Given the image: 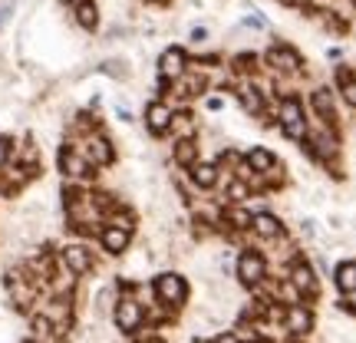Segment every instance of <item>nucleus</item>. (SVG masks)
I'll use <instances>...</instances> for the list:
<instances>
[{"mask_svg": "<svg viewBox=\"0 0 356 343\" xmlns=\"http://www.w3.org/2000/svg\"><path fill=\"white\" fill-rule=\"evenodd\" d=\"M56 172L63 175V182H83V185H92L99 178V172L86 162V155L79 152V145L70 139H63L60 149H56Z\"/></svg>", "mask_w": 356, "mask_h": 343, "instance_id": "nucleus-1", "label": "nucleus"}, {"mask_svg": "<svg viewBox=\"0 0 356 343\" xmlns=\"http://www.w3.org/2000/svg\"><path fill=\"white\" fill-rule=\"evenodd\" d=\"M79 152L86 155V162L96 172H106V168H113L119 162V149H115V139L106 132V129H96V132H89L83 139L76 142Z\"/></svg>", "mask_w": 356, "mask_h": 343, "instance_id": "nucleus-2", "label": "nucleus"}, {"mask_svg": "<svg viewBox=\"0 0 356 343\" xmlns=\"http://www.w3.org/2000/svg\"><path fill=\"white\" fill-rule=\"evenodd\" d=\"M56 257H60V264L76 280L89 278V274L96 271V251L89 248V241H79V238H70L66 244H60V248H56Z\"/></svg>", "mask_w": 356, "mask_h": 343, "instance_id": "nucleus-3", "label": "nucleus"}, {"mask_svg": "<svg viewBox=\"0 0 356 343\" xmlns=\"http://www.w3.org/2000/svg\"><path fill=\"white\" fill-rule=\"evenodd\" d=\"M152 294L155 301L162 307H168V310H178V307L188 304V280L181 278L178 271H162L159 278L152 280Z\"/></svg>", "mask_w": 356, "mask_h": 343, "instance_id": "nucleus-4", "label": "nucleus"}, {"mask_svg": "<svg viewBox=\"0 0 356 343\" xmlns=\"http://www.w3.org/2000/svg\"><path fill=\"white\" fill-rule=\"evenodd\" d=\"M277 126L280 132L287 136L291 142H304L307 139V113H304V102L300 96L287 93L277 106Z\"/></svg>", "mask_w": 356, "mask_h": 343, "instance_id": "nucleus-5", "label": "nucleus"}, {"mask_svg": "<svg viewBox=\"0 0 356 343\" xmlns=\"http://www.w3.org/2000/svg\"><path fill=\"white\" fill-rule=\"evenodd\" d=\"M113 324L122 337H136L145 324V307L132 294H119V301L113 304Z\"/></svg>", "mask_w": 356, "mask_h": 343, "instance_id": "nucleus-6", "label": "nucleus"}, {"mask_svg": "<svg viewBox=\"0 0 356 343\" xmlns=\"http://www.w3.org/2000/svg\"><path fill=\"white\" fill-rule=\"evenodd\" d=\"M172 115H175L172 102L168 99H152V102H145L142 126H145V132H149L152 139H165L168 129H172Z\"/></svg>", "mask_w": 356, "mask_h": 343, "instance_id": "nucleus-7", "label": "nucleus"}, {"mask_svg": "<svg viewBox=\"0 0 356 343\" xmlns=\"http://www.w3.org/2000/svg\"><path fill=\"white\" fill-rule=\"evenodd\" d=\"M238 280H241L244 287H257V284H264L267 280V257L254 248H241V255H238Z\"/></svg>", "mask_w": 356, "mask_h": 343, "instance_id": "nucleus-8", "label": "nucleus"}, {"mask_svg": "<svg viewBox=\"0 0 356 343\" xmlns=\"http://www.w3.org/2000/svg\"><path fill=\"white\" fill-rule=\"evenodd\" d=\"M132 238H136V231L115 228V225H106V221H102L99 234H96V241H99V251H102L106 257H126L129 248H132Z\"/></svg>", "mask_w": 356, "mask_h": 343, "instance_id": "nucleus-9", "label": "nucleus"}, {"mask_svg": "<svg viewBox=\"0 0 356 343\" xmlns=\"http://www.w3.org/2000/svg\"><path fill=\"white\" fill-rule=\"evenodd\" d=\"M264 60L270 70H277V73H287V77H297L300 70H304V60H300V53L287 47V43H274L270 50L264 53Z\"/></svg>", "mask_w": 356, "mask_h": 343, "instance_id": "nucleus-10", "label": "nucleus"}, {"mask_svg": "<svg viewBox=\"0 0 356 343\" xmlns=\"http://www.w3.org/2000/svg\"><path fill=\"white\" fill-rule=\"evenodd\" d=\"M287 280L297 287L300 297H317L320 294V280H317V274H314V267L307 264L304 257H297V261H293V267L287 271Z\"/></svg>", "mask_w": 356, "mask_h": 343, "instance_id": "nucleus-11", "label": "nucleus"}, {"mask_svg": "<svg viewBox=\"0 0 356 343\" xmlns=\"http://www.w3.org/2000/svg\"><path fill=\"white\" fill-rule=\"evenodd\" d=\"M172 162H175L181 172H188L195 162H202V142L195 136H185V139L172 142Z\"/></svg>", "mask_w": 356, "mask_h": 343, "instance_id": "nucleus-12", "label": "nucleus"}, {"mask_svg": "<svg viewBox=\"0 0 356 343\" xmlns=\"http://www.w3.org/2000/svg\"><path fill=\"white\" fill-rule=\"evenodd\" d=\"M185 70H188V53L181 50V47H168V50H162V56H159V77L172 83V79H178Z\"/></svg>", "mask_w": 356, "mask_h": 343, "instance_id": "nucleus-13", "label": "nucleus"}, {"mask_svg": "<svg viewBox=\"0 0 356 343\" xmlns=\"http://www.w3.org/2000/svg\"><path fill=\"white\" fill-rule=\"evenodd\" d=\"M172 93H175V99H181V102H188V99H195V96H202L204 89H208V79L202 77V73H191V70H185L178 79H172Z\"/></svg>", "mask_w": 356, "mask_h": 343, "instance_id": "nucleus-14", "label": "nucleus"}, {"mask_svg": "<svg viewBox=\"0 0 356 343\" xmlns=\"http://www.w3.org/2000/svg\"><path fill=\"white\" fill-rule=\"evenodd\" d=\"M310 109L317 113L320 122L337 126V96H333V89H327V86L314 89V93H310Z\"/></svg>", "mask_w": 356, "mask_h": 343, "instance_id": "nucleus-15", "label": "nucleus"}, {"mask_svg": "<svg viewBox=\"0 0 356 343\" xmlns=\"http://www.w3.org/2000/svg\"><path fill=\"white\" fill-rule=\"evenodd\" d=\"M284 324H287V330H291L293 337H307V333L314 330V314H310L304 304H291L284 310Z\"/></svg>", "mask_w": 356, "mask_h": 343, "instance_id": "nucleus-16", "label": "nucleus"}, {"mask_svg": "<svg viewBox=\"0 0 356 343\" xmlns=\"http://www.w3.org/2000/svg\"><path fill=\"white\" fill-rule=\"evenodd\" d=\"M251 231L264 241H277V238H284V221L274 212H257L254 221H251Z\"/></svg>", "mask_w": 356, "mask_h": 343, "instance_id": "nucleus-17", "label": "nucleus"}, {"mask_svg": "<svg viewBox=\"0 0 356 343\" xmlns=\"http://www.w3.org/2000/svg\"><path fill=\"white\" fill-rule=\"evenodd\" d=\"M218 175H221V168H218L215 162H195V166L188 168V182L198 191L215 189V185H218Z\"/></svg>", "mask_w": 356, "mask_h": 343, "instance_id": "nucleus-18", "label": "nucleus"}, {"mask_svg": "<svg viewBox=\"0 0 356 343\" xmlns=\"http://www.w3.org/2000/svg\"><path fill=\"white\" fill-rule=\"evenodd\" d=\"M238 102H241L244 115H251V119L264 115V93H261L257 86H241L238 89Z\"/></svg>", "mask_w": 356, "mask_h": 343, "instance_id": "nucleus-19", "label": "nucleus"}, {"mask_svg": "<svg viewBox=\"0 0 356 343\" xmlns=\"http://www.w3.org/2000/svg\"><path fill=\"white\" fill-rule=\"evenodd\" d=\"M244 162L254 168L257 175H267L270 168L277 166V155L270 152V149H264V145H254V149H248V155H244Z\"/></svg>", "mask_w": 356, "mask_h": 343, "instance_id": "nucleus-20", "label": "nucleus"}, {"mask_svg": "<svg viewBox=\"0 0 356 343\" xmlns=\"http://www.w3.org/2000/svg\"><path fill=\"white\" fill-rule=\"evenodd\" d=\"M73 13H76V24L86 33H92L99 26V7H96V0H79L76 7H73Z\"/></svg>", "mask_w": 356, "mask_h": 343, "instance_id": "nucleus-21", "label": "nucleus"}, {"mask_svg": "<svg viewBox=\"0 0 356 343\" xmlns=\"http://www.w3.org/2000/svg\"><path fill=\"white\" fill-rule=\"evenodd\" d=\"M333 280H337V291L343 294H353L356 291V261H343V264H337L333 271Z\"/></svg>", "mask_w": 356, "mask_h": 343, "instance_id": "nucleus-22", "label": "nucleus"}, {"mask_svg": "<svg viewBox=\"0 0 356 343\" xmlns=\"http://www.w3.org/2000/svg\"><path fill=\"white\" fill-rule=\"evenodd\" d=\"M225 205H244L248 198H251V185L244 182V178H231L228 185H225Z\"/></svg>", "mask_w": 356, "mask_h": 343, "instance_id": "nucleus-23", "label": "nucleus"}, {"mask_svg": "<svg viewBox=\"0 0 356 343\" xmlns=\"http://www.w3.org/2000/svg\"><path fill=\"white\" fill-rule=\"evenodd\" d=\"M195 129H198L195 115H191L188 109H178V113L172 115V129H168V132H175V139H185V136H195Z\"/></svg>", "mask_w": 356, "mask_h": 343, "instance_id": "nucleus-24", "label": "nucleus"}, {"mask_svg": "<svg viewBox=\"0 0 356 343\" xmlns=\"http://www.w3.org/2000/svg\"><path fill=\"white\" fill-rule=\"evenodd\" d=\"M13 149H17V136L13 132H0V168L13 162Z\"/></svg>", "mask_w": 356, "mask_h": 343, "instance_id": "nucleus-25", "label": "nucleus"}, {"mask_svg": "<svg viewBox=\"0 0 356 343\" xmlns=\"http://www.w3.org/2000/svg\"><path fill=\"white\" fill-rule=\"evenodd\" d=\"M99 70L106 73V77H113V79H129L132 77V70H129L122 60H109V63H102Z\"/></svg>", "mask_w": 356, "mask_h": 343, "instance_id": "nucleus-26", "label": "nucleus"}, {"mask_svg": "<svg viewBox=\"0 0 356 343\" xmlns=\"http://www.w3.org/2000/svg\"><path fill=\"white\" fill-rule=\"evenodd\" d=\"M234 70L244 73V77H254L257 73V56L254 53H241V56H234Z\"/></svg>", "mask_w": 356, "mask_h": 343, "instance_id": "nucleus-27", "label": "nucleus"}, {"mask_svg": "<svg viewBox=\"0 0 356 343\" xmlns=\"http://www.w3.org/2000/svg\"><path fill=\"white\" fill-rule=\"evenodd\" d=\"M340 96H343L346 106H353V109H356V77H353V79H346L343 86H340Z\"/></svg>", "mask_w": 356, "mask_h": 343, "instance_id": "nucleus-28", "label": "nucleus"}, {"mask_svg": "<svg viewBox=\"0 0 356 343\" xmlns=\"http://www.w3.org/2000/svg\"><path fill=\"white\" fill-rule=\"evenodd\" d=\"M300 234H304V238H317V221H314V218H304V221H300Z\"/></svg>", "mask_w": 356, "mask_h": 343, "instance_id": "nucleus-29", "label": "nucleus"}, {"mask_svg": "<svg viewBox=\"0 0 356 343\" xmlns=\"http://www.w3.org/2000/svg\"><path fill=\"white\" fill-rule=\"evenodd\" d=\"M115 119H119V122H122V126H132V122H136V115L129 113L126 106H115Z\"/></svg>", "mask_w": 356, "mask_h": 343, "instance_id": "nucleus-30", "label": "nucleus"}, {"mask_svg": "<svg viewBox=\"0 0 356 343\" xmlns=\"http://www.w3.org/2000/svg\"><path fill=\"white\" fill-rule=\"evenodd\" d=\"M340 310H346V314H353L356 317V291L346 294V301H340Z\"/></svg>", "mask_w": 356, "mask_h": 343, "instance_id": "nucleus-31", "label": "nucleus"}, {"mask_svg": "<svg viewBox=\"0 0 356 343\" xmlns=\"http://www.w3.org/2000/svg\"><path fill=\"white\" fill-rule=\"evenodd\" d=\"M211 343H244V340L238 337V333H218V337H215Z\"/></svg>", "mask_w": 356, "mask_h": 343, "instance_id": "nucleus-32", "label": "nucleus"}, {"mask_svg": "<svg viewBox=\"0 0 356 343\" xmlns=\"http://www.w3.org/2000/svg\"><path fill=\"white\" fill-rule=\"evenodd\" d=\"M204 40H208V30H204V26H195V30H191V43H204Z\"/></svg>", "mask_w": 356, "mask_h": 343, "instance_id": "nucleus-33", "label": "nucleus"}, {"mask_svg": "<svg viewBox=\"0 0 356 343\" xmlns=\"http://www.w3.org/2000/svg\"><path fill=\"white\" fill-rule=\"evenodd\" d=\"M204 106H208L211 113H218V109L225 106V99H221V96H208V102H204Z\"/></svg>", "mask_w": 356, "mask_h": 343, "instance_id": "nucleus-34", "label": "nucleus"}, {"mask_svg": "<svg viewBox=\"0 0 356 343\" xmlns=\"http://www.w3.org/2000/svg\"><path fill=\"white\" fill-rule=\"evenodd\" d=\"M10 13H13V3H3V7H0V26L10 20Z\"/></svg>", "mask_w": 356, "mask_h": 343, "instance_id": "nucleus-35", "label": "nucleus"}, {"mask_svg": "<svg viewBox=\"0 0 356 343\" xmlns=\"http://www.w3.org/2000/svg\"><path fill=\"white\" fill-rule=\"evenodd\" d=\"M280 3H287V7H300L304 0H280Z\"/></svg>", "mask_w": 356, "mask_h": 343, "instance_id": "nucleus-36", "label": "nucleus"}, {"mask_svg": "<svg viewBox=\"0 0 356 343\" xmlns=\"http://www.w3.org/2000/svg\"><path fill=\"white\" fill-rule=\"evenodd\" d=\"M145 3H162V0H145Z\"/></svg>", "mask_w": 356, "mask_h": 343, "instance_id": "nucleus-37", "label": "nucleus"}, {"mask_svg": "<svg viewBox=\"0 0 356 343\" xmlns=\"http://www.w3.org/2000/svg\"><path fill=\"white\" fill-rule=\"evenodd\" d=\"M24 343H37V340H33V337H30V340H24Z\"/></svg>", "mask_w": 356, "mask_h": 343, "instance_id": "nucleus-38", "label": "nucleus"}, {"mask_svg": "<svg viewBox=\"0 0 356 343\" xmlns=\"http://www.w3.org/2000/svg\"><path fill=\"white\" fill-rule=\"evenodd\" d=\"M142 343H159V340H142Z\"/></svg>", "mask_w": 356, "mask_h": 343, "instance_id": "nucleus-39", "label": "nucleus"}, {"mask_svg": "<svg viewBox=\"0 0 356 343\" xmlns=\"http://www.w3.org/2000/svg\"><path fill=\"white\" fill-rule=\"evenodd\" d=\"M76 3H79V0H76Z\"/></svg>", "mask_w": 356, "mask_h": 343, "instance_id": "nucleus-40", "label": "nucleus"}]
</instances>
